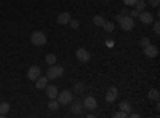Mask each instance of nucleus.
<instances>
[{
  "instance_id": "8",
  "label": "nucleus",
  "mask_w": 160,
  "mask_h": 118,
  "mask_svg": "<svg viewBox=\"0 0 160 118\" xmlns=\"http://www.w3.org/2000/svg\"><path fill=\"white\" fill-rule=\"evenodd\" d=\"M40 75H42V70H40L38 65H32V67H29V70H28V78L29 80L35 82Z\"/></svg>"
},
{
  "instance_id": "32",
  "label": "nucleus",
  "mask_w": 160,
  "mask_h": 118,
  "mask_svg": "<svg viewBox=\"0 0 160 118\" xmlns=\"http://www.w3.org/2000/svg\"><path fill=\"white\" fill-rule=\"evenodd\" d=\"M106 45H108V46H114V42L112 40H108V42H106Z\"/></svg>"
},
{
  "instance_id": "5",
  "label": "nucleus",
  "mask_w": 160,
  "mask_h": 118,
  "mask_svg": "<svg viewBox=\"0 0 160 118\" xmlns=\"http://www.w3.org/2000/svg\"><path fill=\"white\" fill-rule=\"evenodd\" d=\"M82 102H83V109H85L87 112H95V110L98 109V101L93 97V96L85 97Z\"/></svg>"
},
{
  "instance_id": "15",
  "label": "nucleus",
  "mask_w": 160,
  "mask_h": 118,
  "mask_svg": "<svg viewBox=\"0 0 160 118\" xmlns=\"http://www.w3.org/2000/svg\"><path fill=\"white\" fill-rule=\"evenodd\" d=\"M101 27H102V29H104L106 32H109V34H111V32H114L115 26H114V22H112V21H104Z\"/></svg>"
},
{
  "instance_id": "1",
  "label": "nucleus",
  "mask_w": 160,
  "mask_h": 118,
  "mask_svg": "<svg viewBox=\"0 0 160 118\" xmlns=\"http://www.w3.org/2000/svg\"><path fill=\"white\" fill-rule=\"evenodd\" d=\"M115 21L120 24V29L125 31V32H130V31H133V27H135V19H133L131 16H122L118 13V15L115 16Z\"/></svg>"
},
{
  "instance_id": "9",
  "label": "nucleus",
  "mask_w": 160,
  "mask_h": 118,
  "mask_svg": "<svg viewBox=\"0 0 160 118\" xmlns=\"http://www.w3.org/2000/svg\"><path fill=\"white\" fill-rule=\"evenodd\" d=\"M138 18H139V21H141L142 24H151V22L154 21V15H152L151 11H146V10L139 13Z\"/></svg>"
},
{
  "instance_id": "16",
  "label": "nucleus",
  "mask_w": 160,
  "mask_h": 118,
  "mask_svg": "<svg viewBox=\"0 0 160 118\" xmlns=\"http://www.w3.org/2000/svg\"><path fill=\"white\" fill-rule=\"evenodd\" d=\"M59 107H61V104L58 102V99H50V102H48V109H50L51 112L58 110Z\"/></svg>"
},
{
  "instance_id": "10",
  "label": "nucleus",
  "mask_w": 160,
  "mask_h": 118,
  "mask_svg": "<svg viewBox=\"0 0 160 118\" xmlns=\"http://www.w3.org/2000/svg\"><path fill=\"white\" fill-rule=\"evenodd\" d=\"M117 96H118V89H117L115 86H109L108 93H106V101H108L109 104H112V102L117 99Z\"/></svg>"
},
{
  "instance_id": "2",
  "label": "nucleus",
  "mask_w": 160,
  "mask_h": 118,
  "mask_svg": "<svg viewBox=\"0 0 160 118\" xmlns=\"http://www.w3.org/2000/svg\"><path fill=\"white\" fill-rule=\"evenodd\" d=\"M64 73V69L61 67V65H48V70H47V77L50 78V80H56V78H59L61 75Z\"/></svg>"
},
{
  "instance_id": "23",
  "label": "nucleus",
  "mask_w": 160,
  "mask_h": 118,
  "mask_svg": "<svg viewBox=\"0 0 160 118\" xmlns=\"http://www.w3.org/2000/svg\"><path fill=\"white\" fill-rule=\"evenodd\" d=\"M148 96H149V99H154V101H158V89H151Z\"/></svg>"
},
{
  "instance_id": "4",
  "label": "nucleus",
  "mask_w": 160,
  "mask_h": 118,
  "mask_svg": "<svg viewBox=\"0 0 160 118\" xmlns=\"http://www.w3.org/2000/svg\"><path fill=\"white\" fill-rule=\"evenodd\" d=\"M31 42H32L35 46H42V45H45V43H47V35H45V32H42V31H35V32L31 35Z\"/></svg>"
},
{
  "instance_id": "31",
  "label": "nucleus",
  "mask_w": 160,
  "mask_h": 118,
  "mask_svg": "<svg viewBox=\"0 0 160 118\" xmlns=\"http://www.w3.org/2000/svg\"><path fill=\"white\" fill-rule=\"evenodd\" d=\"M149 3H151V7H158V3H160V0H149Z\"/></svg>"
},
{
  "instance_id": "12",
  "label": "nucleus",
  "mask_w": 160,
  "mask_h": 118,
  "mask_svg": "<svg viewBox=\"0 0 160 118\" xmlns=\"http://www.w3.org/2000/svg\"><path fill=\"white\" fill-rule=\"evenodd\" d=\"M45 91H47V94H48V97L50 99H56V96H58V88L55 86V85H47L45 86Z\"/></svg>"
},
{
  "instance_id": "13",
  "label": "nucleus",
  "mask_w": 160,
  "mask_h": 118,
  "mask_svg": "<svg viewBox=\"0 0 160 118\" xmlns=\"http://www.w3.org/2000/svg\"><path fill=\"white\" fill-rule=\"evenodd\" d=\"M47 85H48V77H42V75H40L35 80V88L37 89H45Z\"/></svg>"
},
{
  "instance_id": "17",
  "label": "nucleus",
  "mask_w": 160,
  "mask_h": 118,
  "mask_svg": "<svg viewBox=\"0 0 160 118\" xmlns=\"http://www.w3.org/2000/svg\"><path fill=\"white\" fill-rule=\"evenodd\" d=\"M10 112V104L8 102H0V116H5Z\"/></svg>"
},
{
  "instance_id": "21",
  "label": "nucleus",
  "mask_w": 160,
  "mask_h": 118,
  "mask_svg": "<svg viewBox=\"0 0 160 118\" xmlns=\"http://www.w3.org/2000/svg\"><path fill=\"white\" fill-rule=\"evenodd\" d=\"M102 22H104V18H102L101 15L93 16V24H95V26H99V27H101V26H102Z\"/></svg>"
},
{
  "instance_id": "26",
  "label": "nucleus",
  "mask_w": 160,
  "mask_h": 118,
  "mask_svg": "<svg viewBox=\"0 0 160 118\" xmlns=\"http://www.w3.org/2000/svg\"><path fill=\"white\" fill-rule=\"evenodd\" d=\"M149 43H151V40H149V38H148V37H142V38H141V40H139V45H141L142 48H144V46H148Z\"/></svg>"
},
{
  "instance_id": "14",
  "label": "nucleus",
  "mask_w": 160,
  "mask_h": 118,
  "mask_svg": "<svg viewBox=\"0 0 160 118\" xmlns=\"http://www.w3.org/2000/svg\"><path fill=\"white\" fill-rule=\"evenodd\" d=\"M58 24H61V26H64V24H69V21H71V15L68 11H64V13H61V15L58 16Z\"/></svg>"
},
{
  "instance_id": "3",
  "label": "nucleus",
  "mask_w": 160,
  "mask_h": 118,
  "mask_svg": "<svg viewBox=\"0 0 160 118\" xmlns=\"http://www.w3.org/2000/svg\"><path fill=\"white\" fill-rule=\"evenodd\" d=\"M56 99H58V102L61 104V106H69V104L72 102V99H74V94L69 89H62L61 93H58Z\"/></svg>"
},
{
  "instance_id": "25",
  "label": "nucleus",
  "mask_w": 160,
  "mask_h": 118,
  "mask_svg": "<svg viewBox=\"0 0 160 118\" xmlns=\"http://www.w3.org/2000/svg\"><path fill=\"white\" fill-rule=\"evenodd\" d=\"M112 116H114V118H127L128 115H127L123 110H120V112H115V113H112Z\"/></svg>"
},
{
  "instance_id": "30",
  "label": "nucleus",
  "mask_w": 160,
  "mask_h": 118,
  "mask_svg": "<svg viewBox=\"0 0 160 118\" xmlns=\"http://www.w3.org/2000/svg\"><path fill=\"white\" fill-rule=\"evenodd\" d=\"M128 13H130V10L125 7V8H122V11H120V15H122V16H128Z\"/></svg>"
},
{
  "instance_id": "11",
  "label": "nucleus",
  "mask_w": 160,
  "mask_h": 118,
  "mask_svg": "<svg viewBox=\"0 0 160 118\" xmlns=\"http://www.w3.org/2000/svg\"><path fill=\"white\" fill-rule=\"evenodd\" d=\"M142 50H144V54L148 56V58H155L158 54V48L155 45H152V43H149L148 46H144Z\"/></svg>"
},
{
  "instance_id": "29",
  "label": "nucleus",
  "mask_w": 160,
  "mask_h": 118,
  "mask_svg": "<svg viewBox=\"0 0 160 118\" xmlns=\"http://www.w3.org/2000/svg\"><path fill=\"white\" fill-rule=\"evenodd\" d=\"M138 15H139V13H138V11H136L135 8H133V10H131V11L128 13V16H131V18H138Z\"/></svg>"
},
{
  "instance_id": "22",
  "label": "nucleus",
  "mask_w": 160,
  "mask_h": 118,
  "mask_svg": "<svg viewBox=\"0 0 160 118\" xmlns=\"http://www.w3.org/2000/svg\"><path fill=\"white\" fill-rule=\"evenodd\" d=\"M45 61H47V64H48V65H53V64H56L58 58H56L55 54H48V56L45 58Z\"/></svg>"
},
{
  "instance_id": "7",
  "label": "nucleus",
  "mask_w": 160,
  "mask_h": 118,
  "mask_svg": "<svg viewBox=\"0 0 160 118\" xmlns=\"http://www.w3.org/2000/svg\"><path fill=\"white\" fill-rule=\"evenodd\" d=\"M75 58H77L80 62H88L91 56H90V53H88L85 48H78V50L75 51Z\"/></svg>"
},
{
  "instance_id": "24",
  "label": "nucleus",
  "mask_w": 160,
  "mask_h": 118,
  "mask_svg": "<svg viewBox=\"0 0 160 118\" xmlns=\"http://www.w3.org/2000/svg\"><path fill=\"white\" fill-rule=\"evenodd\" d=\"M69 26H71V29H74V31H75V29H78L80 22H78L77 19H72V18H71V21H69Z\"/></svg>"
},
{
  "instance_id": "20",
  "label": "nucleus",
  "mask_w": 160,
  "mask_h": 118,
  "mask_svg": "<svg viewBox=\"0 0 160 118\" xmlns=\"http://www.w3.org/2000/svg\"><path fill=\"white\" fill-rule=\"evenodd\" d=\"M118 107H120V110H123V112H125L127 115H128V113L131 112V106H130V102H127V101L120 102V106H118Z\"/></svg>"
},
{
  "instance_id": "28",
  "label": "nucleus",
  "mask_w": 160,
  "mask_h": 118,
  "mask_svg": "<svg viewBox=\"0 0 160 118\" xmlns=\"http://www.w3.org/2000/svg\"><path fill=\"white\" fill-rule=\"evenodd\" d=\"M136 2H138V0H123V3H125L127 7H133Z\"/></svg>"
},
{
  "instance_id": "6",
  "label": "nucleus",
  "mask_w": 160,
  "mask_h": 118,
  "mask_svg": "<svg viewBox=\"0 0 160 118\" xmlns=\"http://www.w3.org/2000/svg\"><path fill=\"white\" fill-rule=\"evenodd\" d=\"M69 106H72V107H71V112H72L74 115H82L83 110H85V109H83V102H82V99H75V101L72 99V102L69 104Z\"/></svg>"
},
{
  "instance_id": "27",
  "label": "nucleus",
  "mask_w": 160,
  "mask_h": 118,
  "mask_svg": "<svg viewBox=\"0 0 160 118\" xmlns=\"http://www.w3.org/2000/svg\"><path fill=\"white\" fill-rule=\"evenodd\" d=\"M154 34H155V35L160 34V22H158V21L154 22Z\"/></svg>"
},
{
  "instance_id": "19",
  "label": "nucleus",
  "mask_w": 160,
  "mask_h": 118,
  "mask_svg": "<svg viewBox=\"0 0 160 118\" xmlns=\"http://www.w3.org/2000/svg\"><path fill=\"white\" fill-rule=\"evenodd\" d=\"M133 7H135V10H136L138 13H141V11H144V10H146V7H148V5H146L144 0H138V2H136L135 5H133Z\"/></svg>"
},
{
  "instance_id": "18",
  "label": "nucleus",
  "mask_w": 160,
  "mask_h": 118,
  "mask_svg": "<svg viewBox=\"0 0 160 118\" xmlns=\"http://www.w3.org/2000/svg\"><path fill=\"white\" fill-rule=\"evenodd\" d=\"M83 91H85V85L82 83V82H78V83H75V86H74V93L75 94H83Z\"/></svg>"
}]
</instances>
